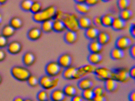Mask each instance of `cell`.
<instances>
[{"label":"cell","mask_w":135,"mask_h":101,"mask_svg":"<svg viewBox=\"0 0 135 101\" xmlns=\"http://www.w3.org/2000/svg\"><path fill=\"white\" fill-rule=\"evenodd\" d=\"M99 32L96 27L91 26L85 30L84 35L86 38L91 41L96 40Z\"/></svg>","instance_id":"9a60e30c"},{"label":"cell","mask_w":135,"mask_h":101,"mask_svg":"<svg viewBox=\"0 0 135 101\" xmlns=\"http://www.w3.org/2000/svg\"><path fill=\"white\" fill-rule=\"evenodd\" d=\"M88 49L90 53H100L103 49V46L96 40L91 41L88 44Z\"/></svg>","instance_id":"44dd1931"},{"label":"cell","mask_w":135,"mask_h":101,"mask_svg":"<svg viewBox=\"0 0 135 101\" xmlns=\"http://www.w3.org/2000/svg\"><path fill=\"white\" fill-rule=\"evenodd\" d=\"M33 2L32 0H22L20 2V8L25 12L30 11Z\"/></svg>","instance_id":"836d02e7"},{"label":"cell","mask_w":135,"mask_h":101,"mask_svg":"<svg viewBox=\"0 0 135 101\" xmlns=\"http://www.w3.org/2000/svg\"><path fill=\"white\" fill-rule=\"evenodd\" d=\"M64 39L65 42L68 44L70 45L74 44L78 39L77 32L68 30L65 33Z\"/></svg>","instance_id":"2e32d148"},{"label":"cell","mask_w":135,"mask_h":101,"mask_svg":"<svg viewBox=\"0 0 135 101\" xmlns=\"http://www.w3.org/2000/svg\"><path fill=\"white\" fill-rule=\"evenodd\" d=\"M57 9L54 6L51 5L42 9L40 12L33 14V19L36 23H42L49 20H53Z\"/></svg>","instance_id":"6da1fadb"},{"label":"cell","mask_w":135,"mask_h":101,"mask_svg":"<svg viewBox=\"0 0 135 101\" xmlns=\"http://www.w3.org/2000/svg\"><path fill=\"white\" fill-rule=\"evenodd\" d=\"M8 52L11 54L16 55L21 52L22 49V45L18 41H12L7 46Z\"/></svg>","instance_id":"9c48e42d"},{"label":"cell","mask_w":135,"mask_h":101,"mask_svg":"<svg viewBox=\"0 0 135 101\" xmlns=\"http://www.w3.org/2000/svg\"><path fill=\"white\" fill-rule=\"evenodd\" d=\"M8 0H0V6H2L6 4Z\"/></svg>","instance_id":"db71d44e"},{"label":"cell","mask_w":135,"mask_h":101,"mask_svg":"<svg viewBox=\"0 0 135 101\" xmlns=\"http://www.w3.org/2000/svg\"><path fill=\"white\" fill-rule=\"evenodd\" d=\"M53 20H49L45 21L41 23V28L42 32L46 33H49L53 31Z\"/></svg>","instance_id":"f1b7e54d"},{"label":"cell","mask_w":135,"mask_h":101,"mask_svg":"<svg viewBox=\"0 0 135 101\" xmlns=\"http://www.w3.org/2000/svg\"><path fill=\"white\" fill-rule=\"evenodd\" d=\"M84 100L83 98L81 95H79L76 94L75 96L72 97L71 101H84Z\"/></svg>","instance_id":"681fc988"},{"label":"cell","mask_w":135,"mask_h":101,"mask_svg":"<svg viewBox=\"0 0 135 101\" xmlns=\"http://www.w3.org/2000/svg\"><path fill=\"white\" fill-rule=\"evenodd\" d=\"M59 79L47 75H44L39 79V85L44 90H50L55 88L58 85Z\"/></svg>","instance_id":"277c9868"},{"label":"cell","mask_w":135,"mask_h":101,"mask_svg":"<svg viewBox=\"0 0 135 101\" xmlns=\"http://www.w3.org/2000/svg\"><path fill=\"white\" fill-rule=\"evenodd\" d=\"M111 78L117 82L125 83L129 79L128 70L123 68H118L112 70Z\"/></svg>","instance_id":"5b68a950"},{"label":"cell","mask_w":135,"mask_h":101,"mask_svg":"<svg viewBox=\"0 0 135 101\" xmlns=\"http://www.w3.org/2000/svg\"><path fill=\"white\" fill-rule=\"evenodd\" d=\"M79 89L82 91L86 89L92 88L94 86V82L92 80L88 77H83L80 79L77 84Z\"/></svg>","instance_id":"4fadbf2b"},{"label":"cell","mask_w":135,"mask_h":101,"mask_svg":"<svg viewBox=\"0 0 135 101\" xmlns=\"http://www.w3.org/2000/svg\"><path fill=\"white\" fill-rule=\"evenodd\" d=\"M76 3H84L86 0H74Z\"/></svg>","instance_id":"11a10c76"},{"label":"cell","mask_w":135,"mask_h":101,"mask_svg":"<svg viewBox=\"0 0 135 101\" xmlns=\"http://www.w3.org/2000/svg\"><path fill=\"white\" fill-rule=\"evenodd\" d=\"M129 75V77L132 78V79H135V66H133L128 71Z\"/></svg>","instance_id":"c3c4849f"},{"label":"cell","mask_w":135,"mask_h":101,"mask_svg":"<svg viewBox=\"0 0 135 101\" xmlns=\"http://www.w3.org/2000/svg\"><path fill=\"white\" fill-rule=\"evenodd\" d=\"M11 73L12 77L16 80L21 82L26 81L31 73L26 67L15 65L12 67Z\"/></svg>","instance_id":"7a4b0ae2"},{"label":"cell","mask_w":135,"mask_h":101,"mask_svg":"<svg viewBox=\"0 0 135 101\" xmlns=\"http://www.w3.org/2000/svg\"><path fill=\"white\" fill-rule=\"evenodd\" d=\"M101 1L104 2H107L110 1H112V0H101Z\"/></svg>","instance_id":"680465c9"},{"label":"cell","mask_w":135,"mask_h":101,"mask_svg":"<svg viewBox=\"0 0 135 101\" xmlns=\"http://www.w3.org/2000/svg\"><path fill=\"white\" fill-rule=\"evenodd\" d=\"M118 82L112 78L105 80L104 83L105 89L107 92L112 93L117 90L118 87Z\"/></svg>","instance_id":"5bb4252c"},{"label":"cell","mask_w":135,"mask_h":101,"mask_svg":"<svg viewBox=\"0 0 135 101\" xmlns=\"http://www.w3.org/2000/svg\"><path fill=\"white\" fill-rule=\"evenodd\" d=\"M36 60L35 54L31 51L26 52L22 57V62L26 67H30L33 65Z\"/></svg>","instance_id":"8fae6325"},{"label":"cell","mask_w":135,"mask_h":101,"mask_svg":"<svg viewBox=\"0 0 135 101\" xmlns=\"http://www.w3.org/2000/svg\"><path fill=\"white\" fill-rule=\"evenodd\" d=\"M129 31L131 36L133 38H135V24H132L131 25V27L129 29Z\"/></svg>","instance_id":"f907efd6"},{"label":"cell","mask_w":135,"mask_h":101,"mask_svg":"<svg viewBox=\"0 0 135 101\" xmlns=\"http://www.w3.org/2000/svg\"><path fill=\"white\" fill-rule=\"evenodd\" d=\"M111 37L109 34L105 31L99 32L97 40L102 45L105 46L108 44L110 40Z\"/></svg>","instance_id":"603a6c76"},{"label":"cell","mask_w":135,"mask_h":101,"mask_svg":"<svg viewBox=\"0 0 135 101\" xmlns=\"http://www.w3.org/2000/svg\"><path fill=\"white\" fill-rule=\"evenodd\" d=\"M77 68L73 66H71L64 69L62 71V76L64 79L68 80L74 79L75 74Z\"/></svg>","instance_id":"ffe728a7"},{"label":"cell","mask_w":135,"mask_h":101,"mask_svg":"<svg viewBox=\"0 0 135 101\" xmlns=\"http://www.w3.org/2000/svg\"><path fill=\"white\" fill-rule=\"evenodd\" d=\"M75 8L79 13L82 15L87 14L90 10V7L85 2L84 3H76Z\"/></svg>","instance_id":"f546056e"},{"label":"cell","mask_w":135,"mask_h":101,"mask_svg":"<svg viewBox=\"0 0 135 101\" xmlns=\"http://www.w3.org/2000/svg\"><path fill=\"white\" fill-rule=\"evenodd\" d=\"M16 31L10 24H6L2 28L1 34L8 38L15 34Z\"/></svg>","instance_id":"83f0119b"},{"label":"cell","mask_w":135,"mask_h":101,"mask_svg":"<svg viewBox=\"0 0 135 101\" xmlns=\"http://www.w3.org/2000/svg\"><path fill=\"white\" fill-rule=\"evenodd\" d=\"M92 101H107V99L104 95H95Z\"/></svg>","instance_id":"f6af8a7d"},{"label":"cell","mask_w":135,"mask_h":101,"mask_svg":"<svg viewBox=\"0 0 135 101\" xmlns=\"http://www.w3.org/2000/svg\"><path fill=\"white\" fill-rule=\"evenodd\" d=\"M23 101H33L30 98H26L24 99Z\"/></svg>","instance_id":"6f0895ef"},{"label":"cell","mask_w":135,"mask_h":101,"mask_svg":"<svg viewBox=\"0 0 135 101\" xmlns=\"http://www.w3.org/2000/svg\"><path fill=\"white\" fill-rule=\"evenodd\" d=\"M131 0H118L117 4L120 10L129 9L131 5Z\"/></svg>","instance_id":"e575fe53"},{"label":"cell","mask_w":135,"mask_h":101,"mask_svg":"<svg viewBox=\"0 0 135 101\" xmlns=\"http://www.w3.org/2000/svg\"><path fill=\"white\" fill-rule=\"evenodd\" d=\"M73 59L69 54L64 53L58 58L57 62L62 68L65 69L71 66Z\"/></svg>","instance_id":"30bf717a"},{"label":"cell","mask_w":135,"mask_h":101,"mask_svg":"<svg viewBox=\"0 0 135 101\" xmlns=\"http://www.w3.org/2000/svg\"><path fill=\"white\" fill-rule=\"evenodd\" d=\"M7 56L5 51L3 49L0 48V62L5 60Z\"/></svg>","instance_id":"7dc6e473"},{"label":"cell","mask_w":135,"mask_h":101,"mask_svg":"<svg viewBox=\"0 0 135 101\" xmlns=\"http://www.w3.org/2000/svg\"><path fill=\"white\" fill-rule=\"evenodd\" d=\"M132 45V39L126 36L118 37L115 42V47L123 50L129 49Z\"/></svg>","instance_id":"ba28073f"},{"label":"cell","mask_w":135,"mask_h":101,"mask_svg":"<svg viewBox=\"0 0 135 101\" xmlns=\"http://www.w3.org/2000/svg\"><path fill=\"white\" fill-rule=\"evenodd\" d=\"M63 90L65 96L67 97L72 98L77 94L76 88L71 84H68L65 86Z\"/></svg>","instance_id":"484cf974"},{"label":"cell","mask_w":135,"mask_h":101,"mask_svg":"<svg viewBox=\"0 0 135 101\" xmlns=\"http://www.w3.org/2000/svg\"><path fill=\"white\" fill-rule=\"evenodd\" d=\"M101 1V0H86L85 3L90 7L96 5L99 3Z\"/></svg>","instance_id":"ee69618b"},{"label":"cell","mask_w":135,"mask_h":101,"mask_svg":"<svg viewBox=\"0 0 135 101\" xmlns=\"http://www.w3.org/2000/svg\"><path fill=\"white\" fill-rule=\"evenodd\" d=\"M66 30L65 25L62 20H53V31L57 33H61Z\"/></svg>","instance_id":"4316f807"},{"label":"cell","mask_w":135,"mask_h":101,"mask_svg":"<svg viewBox=\"0 0 135 101\" xmlns=\"http://www.w3.org/2000/svg\"><path fill=\"white\" fill-rule=\"evenodd\" d=\"M81 96L84 100L87 101H92L95 96L93 92V88H90L83 90Z\"/></svg>","instance_id":"d6a6232c"},{"label":"cell","mask_w":135,"mask_h":101,"mask_svg":"<svg viewBox=\"0 0 135 101\" xmlns=\"http://www.w3.org/2000/svg\"><path fill=\"white\" fill-rule=\"evenodd\" d=\"M128 99L129 101H135V91H133L129 93Z\"/></svg>","instance_id":"816d5d0a"},{"label":"cell","mask_w":135,"mask_h":101,"mask_svg":"<svg viewBox=\"0 0 135 101\" xmlns=\"http://www.w3.org/2000/svg\"><path fill=\"white\" fill-rule=\"evenodd\" d=\"M8 43V38L0 34V48L3 49L7 47Z\"/></svg>","instance_id":"ab89813d"},{"label":"cell","mask_w":135,"mask_h":101,"mask_svg":"<svg viewBox=\"0 0 135 101\" xmlns=\"http://www.w3.org/2000/svg\"><path fill=\"white\" fill-rule=\"evenodd\" d=\"M9 24L15 30H19L22 27L23 24V21L20 17L15 16L11 19Z\"/></svg>","instance_id":"d4e9b609"},{"label":"cell","mask_w":135,"mask_h":101,"mask_svg":"<svg viewBox=\"0 0 135 101\" xmlns=\"http://www.w3.org/2000/svg\"><path fill=\"white\" fill-rule=\"evenodd\" d=\"M53 101L52 100H51V99H48V100H47V101Z\"/></svg>","instance_id":"94428289"},{"label":"cell","mask_w":135,"mask_h":101,"mask_svg":"<svg viewBox=\"0 0 135 101\" xmlns=\"http://www.w3.org/2000/svg\"><path fill=\"white\" fill-rule=\"evenodd\" d=\"M2 78L1 76L0 75V84H1V83H2Z\"/></svg>","instance_id":"91938a15"},{"label":"cell","mask_w":135,"mask_h":101,"mask_svg":"<svg viewBox=\"0 0 135 101\" xmlns=\"http://www.w3.org/2000/svg\"><path fill=\"white\" fill-rule=\"evenodd\" d=\"M80 29L86 30L92 26V22L90 18L86 16H82L78 18Z\"/></svg>","instance_id":"d6986e66"},{"label":"cell","mask_w":135,"mask_h":101,"mask_svg":"<svg viewBox=\"0 0 135 101\" xmlns=\"http://www.w3.org/2000/svg\"><path fill=\"white\" fill-rule=\"evenodd\" d=\"M126 27V21L119 17L114 18L111 27L115 31H121L125 29Z\"/></svg>","instance_id":"ac0fdd59"},{"label":"cell","mask_w":135,"mask_h":101,"mask_svg":"<svg viewBox=\"0 0 135 101\" xmlns=\"http://www.w3.org/2000/svg\"><path fill=\"white\" fill-rule=\"evenodd\" d=\"M42 32L40 28L37 27L32 28L27 32V38L31 41H37L41 37Z\"/></svg>","instance_id":"7c38bea8"},{"label":"cell","mask_w":135,"mask_h":101,"mask_svg":"<svg viewBox=\"0 0 135 101\" xmlns=\"http://www.w3.org/2000/svg\"><path fill=\"white\" fill-rule=\"evenodd\" d=\"M78 17L73 13H65L62 21L66 29L77 32L79 30Z\"/></svg>","instance_id":"3957f363"},{"label":"cell","mask_w":135,"mask_h":101,"mask_svg":"<svg viewBox=\"0 0 135 101\" xmlns=\"http://www.w3.org/2000/svg\"><path fill=\"white\" fill-rule=\"evenodd\" d=\"M82 67L86 74L94 73L96 68L95 66V65H93L90 64L84 65Z\"/></svg>","instance_id":"f35d334b"},{"label":"cell","mask_w":135,"mask_h":101,"mask_svg":"<svg viewBox=\"0 0 135 101\" xmlns=\"http://www.w3.org/2000/svg\"><path fill=\"white\" fill-rule=\"evenodd\" d=\"M64 13L61 10L57 9L53 20H62L64 17Z\"/></svg>","instance_id":"b9f144b4"},{"label":"cell","mask_w":135,"mask_h":101,"mask_svg":"<svg viewBox=\"0 0 135 101\" xmlns=\"http://www.w3.org/2000/svg\"><path fill=\"white\" fill-rule=\"evenodd\" d=\"M37 98L38 101H46L49 99V95L46 90L39 91L37 95Z\"/></svg>","instance_id":"74e56055"},{"label":"cell","mask_w":135,"mask_h":101,"mask_svg":"<svg viewBox=\"0 0 135 101\" xmlns=\"http://www.w3.org/2000/svg\"><path fill=\"white\" fill-rule=\"evenodd\" d=\"M129 53L130 56L133 59L135 58V45L133 44L129 48Z\"/></svg>","instance_id":"bcb514c9"},{"label":"cell","mask_w":135,"mask_h":101,"mask_svg":"<svg viewBox=\"0 0 135 101\" xmlns=\"http://www.w3.org/2000/svg\"><path fill=\"white\" fill-rule=\"evenodd\" d=\"M26 81L28 85L32 87H35L39 85V79L32 74L29 77Z\"/></svg>","instance_id":"d590c367"},{"label":"cell","mask_w":135,"mask_h":101,"mask_svg":"<svg viewBox=\"0 0 135 101\" xmlns=\"http://www.w3.org/2000/svg\"><path fill=\"white\" fill-rule=\"evenodd\" d=\"M124 50L120 49L117 47H114L110 51V56L112 59L116 60H121L124 57Z\"/></svg>","instance_id":"cb8c5ba5"},{"label":"cell","mask_w":135,"mask_h":101,"mask_svg":"<svg viewBox=\"0 0 135 101\" xmlns=\"http://www.w3.org/2000/svg\"><path fill=\"white\" fill-rule=\"evenodd\" d=\"M133 16L132 12L129 9L120 10L119 13V17L124 21H128L132 19Z\"/></svg>","instance_id":"4dcf8cb0"},{"label":"cell","mask_w":135,"mask_h":101,"mask_svg":"<svg viewBox=\"0 0 135 101\" xmlns=\"http://www.w3.org/2000/svg\"><path fill=\"white\" fill-rule=\"evenodd\" d=\"M66 97L63 90L60 89H54L50 95V99L53 101H65Z\"/></svg>","instance_id":"e0dca14e"},{"label":"cell","mask_w":135,"mask_h":101,"mask_svg":"<svg viewBox=\"0 0 135 101\" xmlns=\"http://www.w3.org/2000/svg\"><path fill=\"white\" fill-rule=\"evenodd\" d=\"M3 19V15H2V13L0 12V23H1Z\"/></svg>","instance_id":"9f6ffc18"},{"label":"cell","mask_w":135,"mask_h":101,"mask_svg":"<svg viewBox=\"0 0 135 101\" xmlns=\"http://www.w3.org/2000/svg\"><path fill=\"white\" fill-rule=\"evenodd\" d=\"M94 73L97 79L100 81H105L111 78L112 70L105 67H98L96 68Z\"/></svg>","instance_id":"52a82bcc"},{"label":"cell","mask_w":135,"mask_h":101,"mask_svg":"<svg viewBox=\"0 0 135 101\" xmlns=\"http://www.w3.org/2000/svg\"><path fill=\"white\" fill-rule=\"evenodd\" d=\"M114 18L111 15L105 14L101 17L102 25L106 27H111Z\"/></svg>","instance_id":"1f68e13d"},{"label":"cell","mask_w":135,"mask_h":101,"mask_svg":"<svg viewBox=\"0 0 135 101\" xmlns=\"http://www.w3.org/2000/svg\"><path fill=\"white\" fill-rule=\"evenodd\" d=\"M103 60V57L100 53H90L88 57V60L90 64L97 65L100 64Z\"/></svg>","instance_id":"7402d4cb"},{"label":"cell","mask_w":135,"mask_h":101,"mask_svg":"<svg viewBox=\"0 0 135 101\" xmlns=\"http://www.w3.org/2000/svg\"><path fill=\"white\" fill-rule=\"evenodd\" d=\"M93 90L95 95H103L105 94V90L103 88L99 86L93 88Z\"/></svg>","instance_id":"60d3db41"},{"label":"cell","mask_w":135,"mask_h":101,"mask_svg":"<svg viewBox=\"0 0 135 101\" xmlns=\"http://www.w3.org/2000/svg\"><path fill=\"white\" fill-rule=\"evenodd\" d=\"M62 69L57 62L51 61L46 65L45 72L47 75L56 77L62 72Z\"/></svg>","instance_id":"8992f818"},{"label":"cell","mask_w":135,"mask_h":101,"mask_svg":"<svg viewBox=\"0 0 135 101\" xmlns=\"http://www.w3.org/2000/svg\"><path fill=\"white\" fill-rule=\"evenodd\" d=\"M42 9V5L38 1H34L32 3L30 12L33 14L37 13Z\"/></svg>","instance_id":"8d00e7d4"},{"label":"cell","mask_w":135,"mask_h":101,"mask_svg":"<svg viewBox=\"0 0 135 101\" xmlns=\"http://www.w3.org/2000/svg\"><path fill=\"white\" fill-rule=\"evenodd\" d=\"M93 23L96 27H99L102 26V20H101V17L97 16L95 17L93 19Z\"/></svg>","instance_id":"7bdbcfd3"},{"label":"cell","mask_w":135,"mask_h":101,"mask_svg":"<svg viewBox=\"0 0 135 101\" xmlns=\"http://www.w3.org/2000/svg\"><path fill=\"white\" fill-rule=\"evenodd\" d=\"M24 99L22 97H20V96H18V97H16L14 99L13 101H23Z\"/></svg>","instance_id":"f5cc1de1"}]
</instances>
